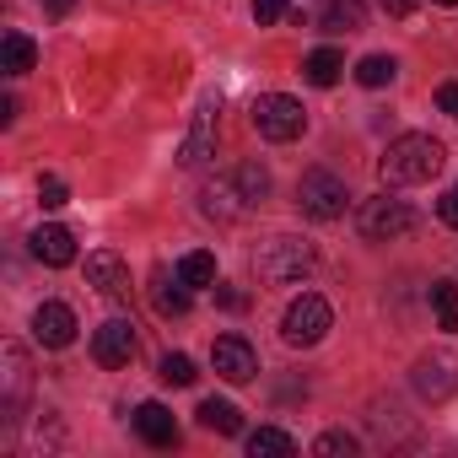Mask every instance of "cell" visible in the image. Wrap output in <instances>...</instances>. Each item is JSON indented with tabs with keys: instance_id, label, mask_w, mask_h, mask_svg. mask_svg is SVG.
Returning <instances> with one entry per match:
<instances>
[{
	"instance_id": "6da1fadb",
	"label": "cell",
	"mask_w": 458,
	"mask_h": 458,
	"mask_svg": "<svg viewBox=\"0 0 458 458\" xmlns=\"http://www.w3.org/2000/svg\"><path fill=\"white\" fill-rule=\"evenodd\" d=\"M442 162H447L442 140H431V135H399V140H388V151H383V162H377V178H383L388 189H410V183L437 178Z\"/></svg>"
},
{
	"instance_id": "7a4b0ae2",
	"label": "cell",
	"mask_w": 458,
	"mask_h": 458,
	"mask_svg": "<svg viewBox=\"0 0 458 458\" xmlns=\"http://www.w3.org/2000/svg\"><path fill=\"white\" fill-rule=\"evenodd\" d=\"M313 265H318V254H313V243H302V238H270V243L254 249V270H259V281H270V286H292V281H302Z\"/></svg>"
},
{
	"instance_id": "3957f363",
	"label": "cell",
	"mask_w": 458,
	"mask_h": 458,
	"mask_svg": "<svg viewBox=\"0 0 458 458\" xmlns=\"http://www.w3.org/2000/svg\"><path fill=\"white\" fill-rule=\"evenodd\" d=\"M345 205H351V189H345V178H335L329 167H308V173L297 178V210H302V216H313V221H340Z\"/></svg>"
},
{
	"instance_id": "277c9868",
	"label": "cell",
	"mask_w": 458,
	"mask_h": 458,
	"mask_svg": "<svg viewBox=\"0 0 458 458\" xmlns=\"http://www.w3.org/2000/svg\"><path fill=\"white\" fill-rule=\"evenodd\" d=\"M329 329H335V308H329L318 292H302V297L286 308V318H281V340H286L292 351H308V345H318Z\"/></svg>"
},
{
	"instance_id": "5b68a950",
	"label": "cell",
	"mask_w": 458,
	"mask_h": 458,
	"mask_svg": "<svg viewBox=\"0 0 458 458\" xmlns=\"http://www.w3.org/2000/svg\"><path fill=\"white\" fill-rule=\"evenodd\" d=\"M254 130H259V140L286 146V140H297V135L308 130V114H302V103L286 98V92H259V98H254Z\"/></svg>"
},
{
	"instance_id": "8992f818",
	"label": "cell",
	"mask_w": 458,
	"mask_h": 458,
	"mask_svg": "<svg viewBox=\"0 0 458 458\" xmlns=\"http://www.w3.org/2000/svg\"><path fill=\"white\" fill-rule=\"evenodd\" d=\"M404 233H415V210L404 205V199H367L361 205V238L367 243H394V238H404Z\"/></svg>"
},
{
	"instance_id": "52a82bcc",
	"label": "cell",
	"mask_w": 458,
	"mask_h": 458,
	"mask_svg": "<svg viewBox=\"0 0 458 458\" xmlns=\"http://www.w3.org/2000/svg\"><path fill=\"white\" fill-rule=\"evenodd\" d=\"M249 210H254V199H249V189L238 183V173H233V178H210V183L199 189V216H205V221H221V226H226V221H243Z\"/></svg>"
},
{
	"instance_id": "ba28073f",
	"label": "cell",
	"mask_w": 458,
	"mask_h": 458,
	"mask_svg": "<svg viewBox=\"0 0 458 458\" xmlns=\"http://www.w3.org/2000/svg\"><path fill=\"white\" fill-rule=\"evenodd\" d=\"M210 367H216V377H226V383H254V377H259V356H254V345H249L243 335H221V340L210 345Z\"/></svg>"
},
{
	"instance_id": "9c48e42d",
	"label": "cell",
	"mask_w": 458,
	"mask_h": 458,
	"mask_svg": "<svg viewBox=\"0 0 458 458\" xmlns=\"http://www.w3.org/2000/svg\"><path fill=\"white\" fill-rule=\"evenodd\" d=\"M0 361H6V372H0V410H6V420H17L28 388H33V372H28V351L17 340H6V351H0Z\"/></svg>"
},
{
	"instance_id": "30bf717a",
	"label": "cell",
	"mask_w": 458,
	"mask_h": 458,
	"mask_svg": "<svg viewBox=\"0 0 458 458\" xmlns=\"http://www.w3.org/2000/svg\"><path fill=\"white\" fill-rule=\"evenodd\" d=\"M92 356H98V367H130V356H135V324H130V318H108V324H98V335H92Z\"/></svg>"
},
{
	"instance_id": "8fae6325",
	"label": "cell",
	"mask_w": 458,
	"mask_h": 458,
	"mask_svg": "<svg viewBox=\"0 0 458 458\" xmlns=\"http://www.w3.org/2000/svg\"><path fill=\"white\" fill-rule=\"evenodd\" d=\"M87 286L92 292H103V297H130V270H124V259L114 254V249H98V254H87Z\"/></svg>"
},
{
	"instance_id": "7c38bea8",
	"label": "cell",
	"mask_w": 458,
	"mask_h": 458,
	"mask_svg": "<svg viewBox=\"0 0 458 458\" xmlns=\"http://www.w3.org/2000/svg\"><path fill=\"white\" fill-rule=\"evenodd\" d=\"M33 340L49 345V351H65V345L76 340V313H71L65 302H44V308L33 313Z\"/></svg>"
},
{
	"instance_id": "4fadbf2b",
	"label": "cell",
	"mask_w": 458,
	"mask_h": 458,
	"mask_svg": "<svg viewBox=\"0 0 458 458\" xmlns=\"http://www.w3.org/2000/svg\"><path fill=\"white\" fill-rule=\"evenodd\" d=\"M28 243H33V259H38V265H49V270L76 265V233H71V226H38Z\"/></svg>"
},
{
	"instance_id": "5bb4252c",
	"label": "cell",
	"mask_w": 458,
	"mask_h": 458,
	"mask_svg": "<svg viewBox=\"0 0 458 458\" xmlns=\"http://www.w3.org/2000/svg\"><path fill=\"white\" fill-rule=\"evenodd\" d=\"M216 157V103H205L199 114H194V130L183 135V146H178V162L183 167H205Z\"/></svg>"
},
{
	"instance_id": "9a60e30c",
	"label": "cell",
	"mask_w": 458,
	"mask_h": 458,
	"mask_svg": "<svg viewBox=\"0 0 458 458\" xmlns=\"http://www.w3.org/2000/svg\"><path fill=\"white\" fill-rule=\"evenodd\" d=\"M410 383H415L426 399H447V394L458 388V361H453V356H420L415 372H410Z\"/></svg>"
},
{
	"instance_id": "2e32d148",
	"label": "cell",
	"mask_w": 458,
	"mask_h": 458,
	"mask_svg": "<svg viewBox=\"0 0 458 458\" xmlns=\"http://www.w3.org/2000/svg\"><path fill=\"white\" fill-rule=\"evenodd\" d=\"M135 431L151 442V447H173L178 442V420H173V410L167 404H157V399H146V404H135Z\"/></svg>"
},
{
	"instance_id": "e0dca14e",
	"label": "cell",
	"mask_w": 458,
	"mask_h": 458,
	"mask_svg": "<svg viewBox=\"0 0 458 458\" xmlns=\"http://www.w3.org/2000/svg\"><path fill=\"white\" fill-rule=\"evenodd\" d=\"M367 22V0H318V28L324 33H356Z\"/></svg>"
},
{
	"instance_id": "ac0fdd59",
	"label": "cell",
	"mask_w": 458,
	"mask_h": 458,
	"mask_svg": "<svg viewBox=\"0 0 458 458\" xmlns=\"http://www.w3.org/2000/svg\"><path fill=\"white\" fill-rule=\"evenodd\" d=\"M33 60H38V49H33L28 33H6V38H0V71H6V76H28Z\"/></svg>"
},
{
	"instance_id": "d6986e66",
	"label": "cell",
	"mask_w": 458,
	"mask_h": 458,
	"mask_svg": "<svg viewBox=\"0 0 458 458\" xmlns=\"http://www.w3.org/2000/svg\"><path fill=\"white\" fill-rule=\"evenodd\" d=\"M199 426L216 431V437H238V431H243V410L226 404V399H205V404H199Z\"/></svg>"
},
{
	"instance_id": "ffe728a7",
	"label": "cell",
	"mask_w": 458,
	"mask_h": 458,
	"mask_svg": "<svg viewBox=\"0 0 458 458\" xmlns=\"http://www.w3.org/2000/svg\"><path fill=\"white\" fill-rule=\"evenodd\" d=\"M302 76H308L313 87H335V81L345 76V55H340V49H313V55L302 60Z\"/></svg>"
},
{
	"instance_id": "44dd1931",
	"label": "cell",
	"mask_w": 458,
	"mask_h": 458,
	"mask_svg": "<svg viewBox=\"0 0 458 458\" xmlns=\"http://www.w3.org/2000/svg\"><path fill=\"white\" fill-rule=\"evenodd\" d=\"M151 302H157V313H162V318H183V313H189V286H183L178 276H173V281H167V276H157Z\"/></svg>"
},
{
	"instance_id": "7402d4cb",
	"label": "cell",
	"mask_w": 458,
	"mask_h": 458,
	"mask_svg": "<svg viewBox=\"0 0 458 458\" xmlns=\"http://www.w3.org/2000/svg\"><path fill=\"white\" fill-rule=\"evenodd\" d=\"M178 281L183 286H216V254H205V249L183 254L178 259Z\"/></svg>"
},
{
	"instance_id": "603a6c76",
	"label": "cell",
	"mask_w": 458,
	"mask_h": 458,
	"mask_svg": "<svg viewBox=\"0 0 458 458\" xmlns=\"http://www.w3.org/2000/svg\"><path fill=\"white\" fill-rule=\"evenodd\" d=\"M394 76H399V65H394L388 55H367V60L356 65V81H361V87H372V92H377V87H388Z\"/></svg>"
},
{
	"instance_id": "cb8c5ba5",
	"label": "cell",
	"mask_w": 458,
	"mask_h": 458,
	"mask_svg": "<svg viewBox=\"0 0 458 458\" xmlns=\"http://www.w3.org/2000/svg\"><path fill=\"white\" fill-rule=\"evenodd\" d=\"M249 453H254V458H259V453H297V437L281 431V426H259V431L249 437Z\"/></svg>"
},
{
	"instance_id": "d4e9b609",
	"label": "cell",
	"mask_w": 458,
	"mask_h": 458,
	"mask_svg": "<svg viewBox=\"0 0 458 458\" xmlns=\"http://www.w3.org/2000/svg\"><path fill=\"white\" fill-rule=\"evenodd\" d=\"M431 308H437V324L453 335V329H458V286H453V281H437V286H431Z\"/></svg>"
},
{
	"instance_id": "484cf974",
	"label": "cell",
	"mask_w": 458,
	"mask_h": 458,
	"mask_svg": "<svg viewBox=\"0 0 458 458\" xmlns=\"http://www.w3.org/2000/svg\"><path fill=\"white\" fill-rule=\"evenodd\" d=\"M238 183L249 189L254 205H265V194H270V167H265V162H243V167H238Z\"/></svg>"
},
{
	"instance_id": "4316f807",
	"label": "cell",
	"mask_w": 458,
	"mask_h": 458,
	"mask_svg": "<svg viewBox=\"0 0 458 458\" xmlns=\"http://www.w3.org/2000/svg\"><path fill=\"white\" fill-rule=\"evenodd\" d=\"M194 377H199V372H194V361H189L183 351H167V356H162V383H173V388H189Z\"/></svg>"
},
{
	"instance_id": "83f0119b",
	"label": "cell",
	"mask_w": 458,
	"mask_h": 458,
	"mask_svg": "<svg viewBox=\"0 0 458 458\" xmlns=\"http://www.w3.org/2000/svg\"><path fill=\"white\" fill-rule=\"evenodd\" d=\"M38 205H44V210H60V205H71V189H65V178L44 173V178H38Z\"/></svg>"
},
{
	"instance_id": "f1b7e54d",
	"label": "cell",
	"mask_w": 458,
	"mask_h": 458,
	"mask_svg": "<svg viewBox=\"0 0 458 458\" xmlns=\"http://www.w3.org/2000/svg\"><path fill=\"white\" fill-rule=\"evenodd\" d=\"M313 453H318V458H340V453L351 458V453H356V437H351V431H324V437L313 442Z\"/></svg>"
},
{
	"instance_id": "f546056e",
	"label": "cell",
	"mask_w": 458,
	"mask_h": 458,
	"mask_svg": "<svg viewBox=\"0 0 458 458\" xmlns=\"http://www.w3.org/2000/svg\"><path fill=\"white\" fill-rule=\"evenodd\" d=\"M286 6H292V0H254V22L259 28H276L286 17Z\"/></svg>"
},
{
	"instance_id": "4dcf8cb0",
	"label": "cell",
	"mask_w": 458,
	"mask_h": 458,
	"mask_svg": "<svg viewBox=\"0 0 458 458\" xmlns=\"http://www.w3.org/2000/svg\"><path fill=\"white\" fill-rule=\"evenodd\" d=\"M437 108L458 124V81H442V87H437Z\"/></svg>"
},
{
	"instance_id": "1f68e13d",
	"label": "cell",
	"mask_w": 458,
	"mask_h": 458,
	"mask_svg": "<svg viewBox=\"0 0 458 458\" xmlns=\"http://www.w3.org/2000/svg\"><path fill=\"white\" fill-rule=\"evenodd\" d=\"M216 302H221L226 313H243V308H249V297H243L238 286H216Z\"/></svg>"
},
{
	"instance_id": "d6a6232c",
	"label": "cell",
	"mask_w": 458,
	"mask_h": 458,
	"mask_svg": "<svg viewBox=\"0 0 458 458\" xmlns=\"http://www.w3.org/2000/svg\"><path fill=\"white\" fill-rule=\"evenodd\" d=\"M437 216H442L447 226H458V183H453V189H447V194L437 199Z\"/></svg>"
},
{
	"instance_id": "836d02e7",
	"label": "cell",
	"mask_w": 458,
	"mask_h": 458,
	"mask_svg": "<svg viewBox=\"0 0 458 458\" xmlns=\"http://www.w3.org/2000/svg\"><path fill=\"white\" fill-rule=\"evenodd\" d=\"M415 6H420V0H383L388 17H415Z\"/></svg>"
},
{
	"instance_id": "e575fe53",
	"label": "cell",
	"mask_w": 458,
	"mask_h": 458,
	"mask_svg": "<svg viewBox=\"0 0 458 458\" xmlns=\"http://www.w3.org/2000/svg\"><path fill=\"white\" fill-rule=\"evenodd\" d=\"M71 6H76V0H44V12H49V17H71Z\"/></svg>"
},
{
	"instance_id": "d590c367",
	"label": "cell",
	"mask_w": 458,
	"mask_h": 458,
	"mask_svg": "<svg viewBox=\"0 0 458 458\" xmlns=\"http://www.w3.org/2000/svg\"><path fill=\"white\" fill-rule=\"evenodd\" d=\"M437 6H458V0H437Z\"/></svg>"
}]
</instances>
